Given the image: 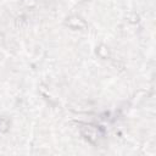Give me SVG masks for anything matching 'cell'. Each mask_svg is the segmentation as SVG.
I'll list each match as a JSON object with an SVG mask.
<instances>
[{"instance_id": "6da1fadb", "label": "cell", "mask_w": 156, "mask_h": 156, "mask_svg": "<svg viewBox=\"0 0 156 156\" xmlns=\"http://www.w3.org/2000/svg\"><path fill=\"white\" fill-rule=\"evenodd\" d=\"M78 126H79L78 128L82 136L93 145H98L100 140L104 139L105 136V130L100 126L91 124V123H79Z\"/></svg>"}, {"instance_id": "7a4b0ae2", "label": "cell", "mask_w": 156, "mask_h": 156, "mask_svg": "<svg viewBox=\"0 0 156 156\" xmlns=\"http://www.w3.org/2000/svg\"><path fill=\"white\" fill-rule=\"evenodd\" d=\"M66 26L72 29H84L87 28V23L78 16H69L66 18Z\"/></svg>"}, {"instance_id": "3957f363", "label": "cell", "mask_w": 156, "mask_h": 156, "mask_svg": "<svg viewBox=\"0 0 156 156\" xmlns=\"http://www.w3.org/2000/svg\"><path fill=\"white\" fill-rule=\"evenodd\" d=\"M9 127H10V122L9 119L6 118H0V133H5L9 130Z\"/></svg>"}, {"instance_id": "277c9868", "label": "cell", "mask_w": 156, "mask_h": 156, "mask_svg": "<svg viewBox=\"0 0 156 156\" xmlns=\"http://www.w3.org/2000/svg\"><path fill=\"white\" fill-rule=\"evenodd\" d=\"M2 44V35H1V33H0V45Z\"/></svg>"}]
</instances>
